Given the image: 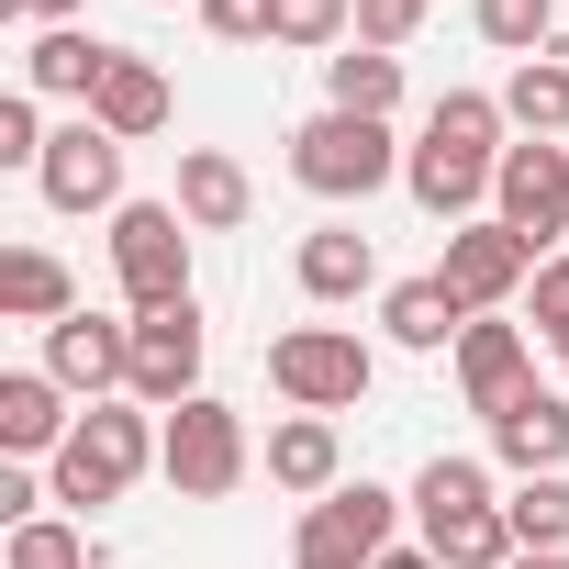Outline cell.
<instances>
[{
    "label": "cell",
    "instance_id": "1",
    "mask_svg": "<svg viewBox=\"0 0 569 569\" xmlns=\"http://www.w3.org/2000/svg\"><path fill=\"white\" fill-rule=\"evenodd\" d=\"M413 513H425L436 569H513V558H525L513 525H502V502H491V480H480V458H436V469L413 480Z\"/></svg>",
    "mask_w": 569,
    "mask_h": 569
},
{
    "label": "cell",
    "instance_id": "2",
    "mask_svg": "<svg viewBox=\"0 0 569 569\" xmlns=\"http://www.w3.org/2000/svg\"><path fill=\"white\" fill-rule=\"evenodd\" d=\"M112 279H123L134 313L190 302V234H179V201H123V212H112Z\"/></svg>",
    "mask_w": 569,
    "mask_h": 569
},
{
    "label": "cell",
    "instance_id": "3",
    "mask_svg": "<svg viewBox=\"0 0 569 569\" xmlns=\"http://www.w3.org/2000/svg\"><path fill=\"white\" fill-rule=\"evenodd\" d=\"M391 168H402V157H391V134H380V123H358V112H313V123L291 134V179H302V190H325V201H369Z\"/></svg>",
    "mask_w": 569,
    "mask_h": 569
},
{
    "label": "cell",
    "instance_id": "4",
    "mask_svg": "<svg viewBox=\"0 0 569 569\" xmlns=\"http://www.w3.org/2000/svg\"><path fill=\"white\" fill-rule=\"evenodd\" d=\"M268 380H279V402H302V413H347V402H369V347L336 336V325H291L268 347Z\"/></svg>",
    "mask_w": 569,
    "mask_h": 569
},
{
    "label": "cell",
    "instance_id": "5",
    "mask_svg": "<svg viewBox=\"0 0 569 569\" xmlns=\"http://www.w3.org/2000/svg\"><path fill=\"white\" fill-rule=\"evenodd\" d=\"M157 469L179 480V502H223L234 480H246V425H234V402H179L168 413V447H157Z\"/></svg>",
    "mask_w": 569,
    "mask_h": 569
},
{
    "label": "cell",
    "instance_id": "6",
    "mask_svg": "<svg viewBox=\"0 0 569 569\" xmlns=\"http://www.w3.org/2000/svg\"><path fill=\"white\" fill-rule=\"evenodd\" d=\"M491 223H513L536 257L569 234V146H502L491 168Z\"/></svg>",
    "mask_w": 569,
    "mask_h": 569
},
{
    "label": "cell",
    "instance_id": "7",
    "mask_svg": "<svg viewBox=\"0 0 569 569\" xmlns=\"http://www.w3.org/2000/svg\"><path fill=\"white\" fill-rule=\"evenodd\" d=\"M146 458H157V447H146V413H101V402H90L79 436L57 447V502H112Z\"/></svg>",
    "mask_w": 569,
    "mask_h": 569
},
{
    "label": "cell",
    "instance_id": "8",
    "mask_svg": "<svg viewBox=\"0 0 569 569\" xmlns=\"http://www.w3.org/2000/svg\"><path fill=\"white\" fill-rule=\"evenodd\" d=\"M380 558H391V491L336 480V491L302 513V569H380Z\"/></svg>",
    "mask_w": 569,
    "mask_h": 569
},
{
    "label": "cell",
    "instance_id": "9",
    "mask_svg": "<svg viewBox=\"0 0 569 569\" xmlns=\"http://www.w3.org/2000/svg\"><path fill=\"white\" fill-rule=\"evenodd\" d=\"M123 391H134V402H157V413L201 402V302L134 313V380H123Z\"/></svg>",
    "mask_w": 569,
    "mask_h": 569
},
{
    "label": "cell",
    "instance_id": "10",
    "mask_svg": "<svg viewBox=\"0 0 569 569\" xmlns=\"http://www.w3.org/2000/svg\"><path fill=\"white\" fill-rule=\"evenodd\" d=\"M536 268H547V257H536V246H525L513 223H458V234H447V268H436V279H447V291H458L469 313H491V302H513V291H525Z\"/></svg>",
    "mask_w": 569,
    "mask_h": 569
},
{
    "label": "cell",
    "instance_id": "11",
    "mask_svg": "<svg viewBox=\"0 0 569 569\" xmlns=\"http://www.w3.org/2000/svg\"><path fill=\"white\" fill-rule=\"evenodd\" d=\"M46 201L57 212H101V201H123V134H101V123H68L57 146H46Z\"/></svg>",
    "mask_w": 569,
    "mask_h": 569
},
{
    "label": "cell",
    "instance_id": "12",
    "mask_svg": "<svg viewBox=\"0 0 569 569\" xmlns=\"http://www.w3.org/2000/svg\"><path fill=\"white\" fill-rule=\"evenodd\" d=\"M46 369H57L68 391H112V380H134V325L68 313V325H46Z\"/></svg>",
    "mask_w": 569,
    "mask_h": 569
},
{
    "label": "cell",
    "instance_id": "13",
    "mask_svg": "<svg viewBox=\"0 0 569 569\" xmlns=\"http://www.w3.org/2000/svg\"><path fill=\"white\" fill-rule=\"evenodd\" d=\"M491 447H502L525 480H558V469H569V402H558V391H513V402L491 413Z\"/></svg>",
    "mask_w": 569,
    "mask_h": 569
},
{
    "label": "cell",
    "instance_id": "14",
    "mask_svg": "<svg viewBox=\"0 0 569 569\" xmlns=\"http://www.w3.org/2000/svg\"><path fill=\"white\" fill-rule=\"evenodd\" d=\"M112 57H123V46H101V34L57 23V34H34V57H23V90H46V101H101Z\"/></svg>",
    "mask_w": 569,
    "mask_h": 569
},
{
    "label": "cell",
    "instance_id": "15",
    "mask_svg": "<svg viewBox=\"0 0 569 569\" xmlns=\"http://www.w3.org/2000/svg\"><path fill=\"white\" fill-rule=\"evenodd\" d=\"M79 425H68V380L57 369H12L0 380V447L12 458H34V447H68Z\"/></svg>",
    "mask_w": 569,
    "mask_h": 569
},
{
    "label": "cell",
    "instance_id": "16",
    "mask_svg": "<svg viewBox=\"0 0 569 569\" xmlns=\"http://www.w3.org/2000/svg\"><path fill=\"white\" fill-rule=\"evenodd\" d=\"M458 391H469V413H502L513 391H536V380H525V336L469 313V336H458Z\"/></svg>",
    "mask_w": 569,
    "mask_h": 569
},
{
    "label": "cell",
    "instance_id": "17",
    "mask_svg": "<svg viewBox=\"0 0 569 569\" xmlns=\"http://www.w3.org/2000/svg\"><path fill=\"white\" fill-rule=\"evenodd\" d=\"M246 201H257V190H246V168H234V157H212V146H190V157H179V223L234 234V223H246Z\"/></svg>",
    "mask_w": 569,
    "mask_h": 569
},
{
    "label": "cell",
    "instance_id": "18",
    "mask_svg": "<svg viewBox=\"0 0 569 569\" xmlns=\"http://www.w3.org/2000/svg\"><path fill=\"white\" fill-rule=\"evenodd\" d=\"M380 279V246L358 234V223H325V234H302V291L313 302H358Z\"/></svg>",
    "mask_w": 569,
    "mask_h": 569
},
{
    "label": "cell",
    "instance_id": "19",
    "mask_svg": "<svg viewBox=\"0 0 569 569\" xmlns=\"http://www.w3.org/2000/svg\"><path fill=\"white\" fill-rule=\"evenodd\" d=\"M0 313H12V325H68L79 291H68V268L46 246H12V257H0Z\"/></svg>",
    "mask_w": 569,
    "mask_h": 569
},
{
    "label": "cell",
    "instance_id": "20",
    "mask_svg": "<svg viewBox=\"0 0 569 569\" xmlns=\"http://www.w3.org/2000/svg\"><path fill=\"white\" fill-rule=\"evenodd\" d=\"M90 123H101V134H123V146H134V134H157V123H168V79H157L146 57H112V79H101Z\"/></svg>",
    "mask_w": 569,
    "mask_h": 569
},
{
    "label": "cell",
    "instance_id": "21",
    "mask_svg": "<svg viewBox=\"0 0 569 569\" xmlns=\"http://www.w3.org/2000/svg\"><path fill=\"white\" fill-rule=\"evenodd\" d=\"M425 146H447V157H469V168H502V101H491V90H447V101L425 112Z\"/></svg>",
    "mask_w": 569,
    "mask_h": 569
},
{
    "label": "cell",
    "instance_id": "22",
    "mask_svg": "<svg viewBox=\"0 0 569 569\" xmlns=\"http://www.w3.org/2000/svg\"><path fill=\"white\" fill-rule=\"evenodd\" d=\"M325 90H336V112H358V123H391V101H402V57H380V46H347V57H325Z\"/></svg>",
    "mask_w": 569,
    "mask_h": 569
},
{
    "label": "cell",
    "instance_id": "23",
    "mask_svg": "<svg viewBox=\"0 0 569 569\" xmlns=\"http://www.w3.org/2000/svg\"><path fill=\"white\" fill-rule=\"evenodd\" d=\"M268 480L279 491H336V425L325 413H291V425L268 436Z\"/></svg>",
    "mask_w": 569,
    "mask_h": 569
},
{
    "label": "cell",
    "instance_id": "24",
    "mask_svg": "<svg viewBox=\"0 0 569 569\" xmlns=\"http://www.w3.org/2000/svg\"><path fill=\"white\" fill-rule=\"evenodd\" d=\"M402 347H447V336H469V302L447 291V279H402L391 291V313H380Z\"/></svg>",
    "mask_w": 569,
    "mask_h": 569
},
{
    "label": "cell",
    "instance_id": "25",
    "mask_svg": "<svg viewBox=\"0 0 569 569\" xmlns=\"http://www.w3.org/2000/svg\"><path fill=\"white\" fill-rule=\"evenodd\" d=\"M402 179H413V201H425L436 223H458V212L491 190V168H469V157H447V146H413V168H402Z\"/></svg>",
    "mask_w": 569,
    "mask_h": 569
},
{
    "label": "cell",
    "instance_id": "26",
    "mask_svg": "<svg viewBox=\"0 0 569 569\" xmlns=\"http://www.w3.org/2000/svg\"><path fill=\"white\" fill-rule=\"evenodd\" d=\"M502 123H525V134H569V68H558V57H525L513 90H502Z\"/></svg>",
    "mask_w": 569,
    "mask_h": 569
},
{
    "label": "cell",
    "instance_id": "27",
    "mask_svg": "<svg viewBox=\"0 0 569 569\" xmlns=\"http://www.w3.org/2000/svg\"><path fill=\"white\" fill-rule=\"evenodd\" d=\"M502 525H513V547H569V480H525L502 502Z\"/></svg>",
    "mask_w": 569,
    "mask_h": 569
},
{
    "label": "cell",
    "instance_id": "28",
    "mask_svg": "<svg viewBox=\"0 0 569 569\" xmlns=\"http://www.w3.org/2000/svg\"><path fill=\"white\" fill-rule=\"evenodd\" d=\"M547 23H558V0H480V34L502 57H547Z\"/></svg>",
    "mask_w": 569,
    "mask_h": 569
},
{
    "label": "cell",
    "instance_id": "29",
    "mask_svg": "<svg viewBox=\"0 0 569 569\" xmlns=\"http://www.w3.org/2000/svg\"><path fill=\"white\" fill-rule=\"evenodd\" d=\"M268 34L279 46H336L347 34V0H268Z\"/></svg>",
    "mask_w": 569,
    "mask_h": 569
},
{
    "label": "cell",
    "instance_id": "30",
    "mask_svg": "<svg viewBox=\"0 0 569 569\" xmlns=\"http://www.w3.org/2000/svg\"><path fill=\"white\" fill-rule=\"evenodd\" d=\"M90 558H101V547H79V536H68V525H46V513H34V525H12V569H90Z\"/></svg>",
    "mask_w": 569,
    "mask_h": 569
},
{
    "label": "cell",
    "instance_id": "31",
    "mask_svg": "<svg viewBox=\"0 0 569 569\" xmlns=\"http://www.w3.org/2000/svg\"><path fill=\"white\" fill-rule=\"evenodd\" d=\"M46 123H34V90H12V101H0V168H46Z\"/></svg>",
    "mask_w": 569,
    "mask_h": 569
},
{
    "label": "cell",
    "instance_id": "32",
    "mask_svg": "<svg viewBox=\"0 0 569 569\" xmlns=\"http://www.w3.org/2000/svg\"><path fill=\"white\" fill-rule=\"evenodd\" d=\"M413 34H425V0H358V46L391 57V46H413Z\"/></svg>",
    "mask_w": 569,
    "mask_h": 569
},
{
    "label": "cell",
    "instance_id": "33",
    "mask_svg": "<svg viewBox=\"0 0 569 569\" xmlns=\"http://www.w3.org/2000/svg\"><path fill=\"white\" fill-rule=\"evenodd\" d=\"M201 23H212L223 46H246V34H268V0H201Z\"/></svg>",
    "mask_w": 569,
    "mask_h": 569
},
{
    "label": "cell",
    "instance_id": "34",
    "mask_svg": "<svg viewBox=\"0 0 569 569\" xmlns=\"http://www.w3.org/2000/svg\"><path fill=\"white\" fill-rule=\"evenodd\" d=\"M536 325H547V336H569V257H547V268H536Z\"/></svg>",
    "mask_w": 569,
    "mask_h": 569
},
{
    "label": "cell",
    "instance_id": "35",
    "mask_svg": "<svg viewBox=\"0 0 569 569\" xmlns=\"http://www.w3.org/2000/svg\"><path fill=\"white\" fill-rule=\"evenodd\" d=\"M0 12H23V23H46V34H57V23L79 12V0H0Z\"/></svg>",
    "mask_w": 569,
    "mask_h": 569
},
{
    "label": "cell",
    "instance_id": "36",
    "mask_svg": "<svg viewBox=\"0 0 569 569\" xmlns=\"http://www.w3.org/2000/svg\"><path fill=\"white\" fill-rule=\"evenodd\" d=\"M380 569H436V547H391V558H380Z\"/></svg>",
    "mask_w": 569,
    "mask_h": 569
},
{
    "label": "cell",
    "instance_id": "37",
    "mask_svg": "<svg viewBox=\"0 0 569 569\" xmlns=\"http://www.w3.org/2000/svg\"><path fill=\"white\" fill-rule=\"evenodd\" d=\"M513 569H569V558H558V547H525V558H513Z\"/></svg>",
    "mask_w": 569,
    "mask_h": 569
},
{
    "label": "cell",
    "instance_id": "38",
    "mask_svg": "<svg viewBox=\"0 0 569 569\" xmlns=\"http://www.w3.org/2000/svg\"><path fill=\"white\" fill-rule=\"evenodd\" d=\"M558 369H569V336H558Z\"/></svg>",
    "mask_w": 569,
    "mask_h": 569
}]
</instances>
